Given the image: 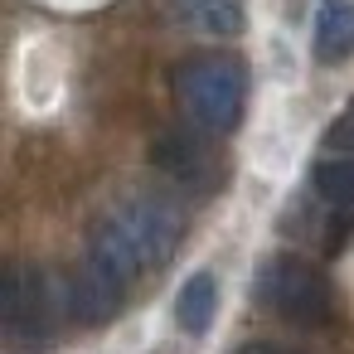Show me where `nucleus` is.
Masks as SVG:
<instances>
[{"label":"nucleus","instance_id":"obj_1","mask_svg":"<svg viewBox=\"0 0 354 354\" xmlns=\"http://www.w3.org/2000/svg\"><path fill=\"white\" fill-rule=\"evenodd\" d=\"M248 97V68L228 54H194L175 68V102L194 131L223 136L238 127Z\"/></svg>","mask_w":354,"mask_h":354},{"label":"nucleus","instance_id":"obj_2","mask_svg":"<svg viewBox=\"0 0 354 354\" xmlns=\"http://www.w3.org/2000/svg\"><path fill=\"white\" fill-rule=\"evenodd\" d=\"M64 315H68L64 281H54L49 272L15 267L6 277V291H0V335H6L10 349L35 354V349L54 344Z\"/></svg>","mask_w":354,"mask_h":354},{"label":"nucleus","instance_id":"obj_3","mask_svg":"<svg viewBox=\"0 0 354 354\" xmlns=\"http://www.w3.org/2000/svg\"><path fill=\"white\" fill-rule=\"evenodd\" d=\"M257 301L267 310H277L281 320H296V325H325L330 320V281L315 262L296 257V252H277L262 262L257 272Z\"/></svg>","mask_w":354,"mask_h":354},{"label":"nucleus","instance_id":"obj_4","mask_svg":"<svg viewBox=\"0 0 354 354\" xmlns=\"http://www.w3.org/2000/svg\"><path fill=\"white\" fill-rule=\"evenodd\" d=\"M107 218H112L117 233L131 243V252L141 257V267L170 262L175 248H180V233H185L180 209H175L170 199H156V194H131V199H122Z\"/></svg>","mask_w":354,"mask_h":354},{"label":"nucleus","instance_id":"obj_5","mask_svg":"<svg viewBox=\"0 0 354 354\" xmlns=\"http://www.w3.org/2000/svg\"><path fill=\"white\" fill-rule=\"evenodd\" d=\"M151 156H156V165H160L170 180H180V185L204 189V185H214V180H218L214 151H209L194 131H165V136L151 146Z\"/></svg>","mask_w":354,"mask_h":354},{"label":"nucleus","instance_id":"obj_6","mask_svg":"<svg viewBox=\"0 0 354 354\" xmlns=\"http://www.w3.org/2000/svg\"><path fill=\"white\" fill-rule=\"evenodd\" d=\"M64 301H68V320H78V325H102V320H112L117 306H122V281H112L102 267L88 262L78 277L64 281Z\"/></svg>","mask_w":354,"mask_h":354},{"label":"nucleus","instance_id":"obj_7","mask_svg":"<svg viewBox=\"0 0 354 354\" xmlns=\"http://www.w3.org/2000/svg\"><path fill=\"white\" fill-rule=\"evenodd\" d=\"M320 64H344L354 54V6L349 0H325L315 15V39H310Z\"/></svg>","mask_w":354,"mask_h":354},{"label":"nucleus","instance_id":"obj_8","mask_svg":"<svg viewBox=\"0 0 354 354\" xmlns=\"http://www.w3.org/2000/svg\"><path fill=\"white\" fill-rule=\"evenodd\" d=\"M170 10L180 25L199 30V35H238L243 30V0H170Z\"/></svg>","mask_w":354,"mask_h":354},{"label":"nucleus","instance_id":"obj_9","mask_svg":"<svg viewBox=\"0 0 354 354\" xmlns=\"http://www.w3.org/2000/svg\"><path fill=\"white\" fill-rule=\"evenodd\" d=\"M214 310H218V286L209 272H194L185 286H180V301H175V320L185 335H204L214 325Z\"/></svg>","mask_w":354,"mask_h":354},{"label":"nucleus","instance_id":"obj_10","mask_svg":"<svg viewBox=\"0 0 354 354\" xmlns=\"http://www.w3.org/2000/svg\"><path fill=\"white\" fill-rule=\"evenodd\" d=\"M315 194L339 209V214H354V160H320L315 165Z\"/></svg>","mask_w":354,"mask_h":354},{"label":"nucleus","instance_id":"obj_11","mask_svg":"<svg viewBox=\"0 0 354 354\" xmlns=\"http://www.w3.org/2000/svg\"><path fill=\"white\" fill-rule=\"evenodd\" d=\"M330 146H339V151H349V156H354V102H349V112L330 127Z\"/></svg>","mask_w":354,"mask_h":354},{"label":"nucleus","instance_id":"obj_12","mask_svg":"<svg viewBox=\"0 0 354 354\" xmlns=\"http://www.w3.org/2000/svg\"><path fill=\"white\" fill-rule=\"evenodd\" d=\"M238 354H301V349H291V344H277V339H248Z\"/></svg>","mask_w":354,"mask_h":354}]
</instances>
